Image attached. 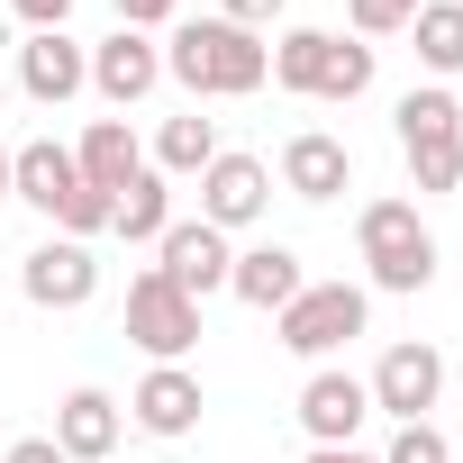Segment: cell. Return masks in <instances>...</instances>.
<instances>
[{"mask_svg":"<svg viewBox=\"0 0 463 463\" xmlns=\"http://www.w3.org/2000/svg\"><path fill=\"white\" fill-rule=\"evenodd\" d=\"M327 46H336L327 28H291V37L273 46V82H282V91H300V100H318V73H327Z\"/></svg>","mask_w":463,"mask_h":463,"instance_id":"21","label":"cell"},{"mask_svg":"<svg viewBox=\"0 0 463 463\" xmlns=\"http://www.w3.org/2000/svg\"><path fill=\"white\" fill-rule=\"evenodd\" d=\"M409 37H418L427 73H463V0H427V10L409 19Z\"/></svg>","mask_w":463,"mask_h":463,"instance_id":"20","label":"cell"},{"mask_svg":"<svg viewBox=\"0 0 463 463\" xmlns=\"http://www.w3.org/2000/svg\"><path fill=\"white\" fill-rule=\"evenodd\" d=\"M173 10H182V0H118V28H137V37H146V28H164Z\"/></svg>","mask_w":463,"mask_h":463,"instance_id":"27","label":"cell"},{"mask_svg":"<svg viewBox=\"0 0 463 463\" xmlns=\"http://www.w3.org/2000/svg\"><path fill=\"white\" fill-rule=\"evenodd\" d=\"M55 445H64V463H109L118 454V400L109 391H64V409H55Z\"/></svg>","mask_w":463,"mask_h":463,"instance_id":"16","label":"cell"},{"mask_svg":"<svg viewBox=\"0 0 463 463\" xmlns=\"http://www.w3.org/2000/svg\"><path fill=\"white\" fill-rule=\"evenodd\" d=\"M128 345H146L155 364H182V354L200 345V300H191V291H173L155 264L128 282Z\"/></svg>","mask_w":463,"mask_h":463,"instance_id":"5","label":"cell"},{"mask_svg":"<svg viewBox=\"0 0 463 463\" xmlns=\"http://www.w3.org/2000/svg\"><path fill=\"white\" fill-rule=\"evenodd\" d=\"M155 82H164V46H146L137 28H118V37L91 46V91H100L109 109H137Z\"/></svg>","mask_w":463,"mask_h":463,"instance_id":"10","label":"cell"},{"mask_svg":"<svg viewBox=\"0 0 463 463\" xmlns=\"http://www.w3.org/2000/svg\"><path fill=\"white\" fill-rule=\"evenodd\" d=\"M0 109H10V91H0Z\"/></svg>","mask_w":463,"mask_h":463,"instance_id":"32","label":"cell"},{"mask_svg":"<svg viewBox=\"0 0 463 463\" xmlns=\"http://www.w3.org/2000/svg\"><path fill=\"white\" fill-rule=\"evenodd\" d=\"M364 391H373V409H391V418L409 427V418L436 409V391H445V354H436V345H391V354L373 364Z\"/></svg>","mask_w":463,"mask_h":463,"instance_id":"8","label":"cell"},{"mask_svg":"<svg viewBox=\"0 0 463 463\" xmlns=\"http://www.w3.org/2000/svg\"><path fill=\"white\" fill-rule=\"evenodd\" d=\"M0 200H10V146H0Z\"/></svg>","mask_w":463,"mask_h":463,"instance_id":"31","label":"cell"},{"mask_svg":"<svg viewBox=\"0 0 463 463\" xmlns=\"http://www.w3.org/2000/svg\"><path fill=\"white\" fill-rule=\"evenodd\" d=\"M209 155H218V128L191 109V118H164V137H155V173L173 182V173H209Z\"/></svg>","mask_w":463,"mask_h":463,"instance_id":"22","label":"cell"},{"mask_svg":"<svg viewBox=\"0 0 463 463\" xmlns=\"http://www.w3.org/2000/svg\"><path fill=\"white\" fill-rule=\"evenodd\" d=\"M200 409H209V400H200V373H182V364H155V373L137 382V400H128V418H137L146 436H164V445L191 436Z\"/></svg>","mask_w":463,"mask_h":463,"instance_id":"13","label":"cell"},{"mask_svg":"<svg viewBox=\"0 0 463 463\" xmlns=\"http://www.w3.org/2000/svg\"><path fill=\"white\" fill-rule=\"evenodd\" d=\"M73 191H82V164H73V146L37 137V146H19V155H10V200H28V209L64 218V209H73Z\"/></svg>","mask_w":463,"mask_h":463,"instance_id":"12","label":"cell"},{"mask_svg":"<svg viewBox=\"0 0 463 463\" xmlns=\"http://www.w3.org/2000/svg\"><path fill=\"white\" fill-rule=\"evenodd\" d=\"M273 209V173L255 164V155H209V173H200V218L218 227V237H227V227H255Z\"/></svg>","mask_w":463,"mask_h":463,"instance_id":"7","label":"cell"},{"mask_svg":"<svg viewBox=\"0 0 463 463\" xmlns=\"http://www.w3.org/2000/svg\"><path fill=\"white\" fill-rule=\"evenodd\" d=\"M218 19H237V28H273V19H282V0H218Z\"/></svg>","mask_w":463,"mask_h":463,"instance_id":"28","label":"cell"},{"mask_svg":"<svg viewBox=\"0 0 463 463\" xmlns=\"http://www.w3.org/2000/svg\"><path fill=\"white\" fill-rule=\"evenodd\" d=\"M19 91H28V100H46V109H64L73 91H91V55H82L64 28H46V37H28V46H19Z\"/></svg>","mask_w":463,"mask_h":463,"instance_id":"11","label":"cell"},{"mask_svg":"<svg viewBox=\"0 0 463 463\" xmlns=\"http://www.w3.org/2000/svg\"><path fill=\"white\" fill-rule=\"evenodd\" d=\"M10 10H19V28H28V37H46V28H64V19H73V0H10Z\"/></svg>","mask_w":463,"mask_h":463,"instance_id":"26","label":"cell"},{"mask_svg":"<svg viewBox=\"0 0 463 463\" xmlns=\"http://www.w3.org/2000/svg\"><path fill=\"white\" fill-rule=\"evenodd\" d=\"M109 227H118L128 246H155L164 227H173V182H164V173H137V182L109 200Z\"/></svg>","mask_w":463,"mask_h":463,"instance_id":"19","label":"cell"},{"mask_svg":"<svg viewBox=\"0 0 463 463\" xmlns=\"http://www.w3.org/2000/svg\"><path fill=\"white\" fill-rule=\"evenodd\" d=\"M364 418H373V391H364L354 373H309V382H300V427H309V445H354Z\"/></svg>","mask_w":463,"mask_h":463,"instance_id":"14","label":"cell"},{"mask_svg":"<svg viewBox=\"0 0 463 463\" xmlns=\"http://www.w3.org/2000/svg\"><path fill=\"white\" fill-rule=\"evenodd\" d=\"M400 155H409L418 191H454L463 182V100L454 91H409L400 100Z\"/></svg>","mask_w":463,"mask_h":463,"instance_id":"3","label":"cell"},{"mask_svg":"<svg viewBox=\"0 0 463 463\" xmlns=\"http://www.w3.org/2000/svg\"><path fill=\"white\" fill-rule=\"evenodd\" d=\"M382 463H454V445H445L427 418H409V427L391 436V454H382Z\"/></svg>","mask_w":463,"mask_h":463,"instance_id":"24","label":"cell"},{"mask_svg":"<svg viewBox=\"0 0 463 463\" xmlns=\"http://www.w3.org/2000/svg\"><path fill=\"white\" fill-rule=\"evenodd\" d=\"M354 246H364V264H373V291H427V282H436V237L418 227L409 200H364Z\"/></svg>","mask_w":463,"mask_h":463,"instance_id":"2","label":"cell"},{"mask_svg":"<svg viewBox=\"0 0 463 463\" xmlns=\"http://www.w3.org/2000/svg\"><path fill=\"white\" fill-rule=\"evenodd\" d=\"M354 182V155H345V137H327V128H300L291 146H282V191L291 200H336Z\"/></svg>","mask_w":463,"mask_h":463,"instance_id":"15","label":"cell"},{"mask_svg":"<svg viewBox=\"0 0 463 463\" xmlns=\"http://www.w3.org/2000/svg\"><path fill=\"white\" fill-rule=\"evenodd\" d=\"M227 291H237L246 309H291V300L309 291V273H300L291 246H246L237 264H227Z\"/></svg>","mask_w":463,"mask_h":463,"instance_id":"17","label":"cell"},{"mask_svg":"<svg viewBox=\"0 0 463 463\" xmlns=\"http://www.w3.org/2000/svg\"><path fill=\"white\" fill-rule=\"evenodd\" d=\"M364 318H373V300H364L354 282H309L291 309H273V336H282L300 364H327L336 345H354V336H364Z\"/></svg>","mask_w":463,"mask_h":463,"instance_id":"4","label":"cell"},{"mask_svg":"<svg viewBox=\"0 0 463 463\" xmlns=\"http://www.w3.org/2000/svg\"><path fill=\"white\" fill-rule=\"evenodd\" d=\"M73 164H82V182H91V191H109V200L146 173V155H137V128H128V118H91V128H82V146H73Z\"/></svg>","mask_w":463,"mask_h":463,"instance_id":"18","label":"cell"},{"mask_svg":"<svg viewBox=\"0 0 463 463\" xmlns=\"http://www.w3.org/2000/svg\"><path fill=\"white\" fill-rule=\"evenodd\" d=\"M19 291H28L37 309H82V300L100 291V264H91V246H73V237H46V246L19 264Z\"/></svg>","mask_w":463,"mask_h":463,"instance_id":"9","label":"cell"},{"mask_svg":"<svg viewBox=\"0 0 463 463\" xmlns=\"http://www.w3.org/2000/svg\"><path fill=\"white\" fill-rule=\"evenodd\" d=\"M227 264H237V255H227V237H218L209 218H173L164 237H155V273H164L173 291H191V300L227 291Z\"/></svg>","mask_w":463,"mask_h":463,"instance_id":"6","label":"cell"},{"mask_svg":"<svg viewBox=\"0 0 463 463\" xmlns=\"http://www.w3.org/2000/svg\"><path fill=\"white\" fill-rule=\"evenodd\" d=\"M0 463H64L55 436H19V445H0Z\"/></svg>","mask_w":463,"mask_h":463,"instance_id":"29","label":"cell"},{"mask_svg":"<svg viewBox=\"0 0 463 463\" xmlns=\"http://www.w3.org/2000/svg\"><path fill=\"white\" fill-rule=\"evenodd\" d=\"M345 10H354V37H391V28H409L427 10V0H345Z\"/></svg>","mask_w":463,"mask_h":463,"instance_id":"25","label":"cell"},{"mask_svg":"<svg viewBox=\"0 0 463 463\" xmlns=\"http://www.w3.org/2000/svg\"><path fill=\"white\" fill-rule=\"evenodd\" d=\"M373 91V46H327V73H318V100H364Z\"/></svg>","mask_w":463,"mask_h":463,"instance_id":"23","label":"cell"},{"mask_svg":"<svg viewBox=\"0 0 463 463\" xmlns=\"http://www.w3.org/2000/svg\"><path fill=\"white\" fill-rule=\"evenodd\" d=\"M309 463H382V454H354V445H309Z\"/></svg>","mask_w":463,"mask_h":463,"instance_id":"30","label":"cell"},{"mask_svg":"<svg viewBox=\"0 0 463 463\" xmlns=\"http://www.w3.org/2000/svg\"><path fill=\"white\" fill-rule=\"evenodd\" d=\"M164 73L182 91H200V100H246V91L273 82V46L255 28H237V19H182L173 46H164Z\"/></svg>","mask_w":463,"mask_h":463,"instance_id":"1","label":"cell"}]
</instances>
